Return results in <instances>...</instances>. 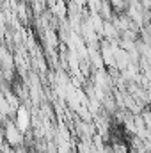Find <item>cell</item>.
<instances>
[{"instance_id": "obj_1", "label": "cell", "mask_w": 151, "mask_h": 153, "mask_svg": "<svg viewBox=\"0 0 151 153\" xmlns=\"http://www.w3.org/2000/svg\"><path fill=\"white\" fill-rule=\"evenodd\" d=\"M5 143H7L9 146H13L14 150L25 143L23 132H21V130L16 126V123H13V121H7V123H5Z\"/></svg>"}, {"instance_id": "obj_2", "label": "cell", "mask_w": 151, "mask_h": 153, "mask_svg": "<svg viewBox=\"0 0 151 153\" xmlns=\"http://www.w3.org/2000/svg\"><path fill=\"white\" fill-rule=\"evenodd\" d=\"M16 126L21 130V132H25L27 128H29V111L25 109V107H20L18 111H16Z\"/></svg>"}]
</instances>
